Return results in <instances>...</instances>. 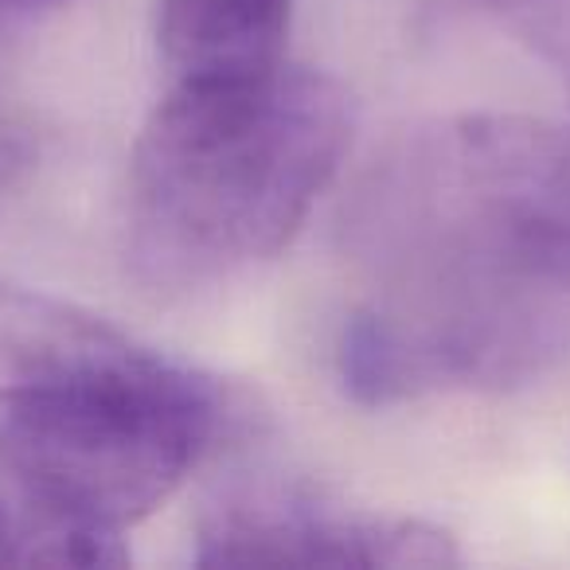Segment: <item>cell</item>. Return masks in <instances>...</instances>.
Listing matches in <instances>:
<instances>
[{
  "label": "cell",
  "mask_w": 570,
  "mask_h": 570,
  "mask_svg": "<svg viewBox=\"0 0 570 570\" xmlns=\"http://www.w3.org/2000/svg\"><path fill=\"white\" fill-rule=\"evenodd\" d=\"M204 567H453L458 539L426 520L364 512L305 489H243L212 504L196 531Z\"/></svg>",
  "instance_id": "277c9868"
},
{
  "label": "cell",
  "mask_w": 570,
  "mask_h": 570,
  "mask_svg": "<svg viewBox=\"0 0 570 570\" xmlns=\"http://www.w3.org/2000/svg\"><path fill=\"white\" fill-rule=\"evenodd\" d=\"M141 344L63 297L0 285V403H24L129 360Z\"/></svg>",
  "instance_id": "5b68a950"
},
{
  "label": "cell",
  "mask_w": 570,
  "mask_h": 570,
  "mask_svg": "<svg viewBox=\"0 0 570 570\" xmlns=\"http://www.w3.org/2000/svg\"><path fill=\"white\" fill-rule=\"evenodd\" d=\"M9 9H43V4H59V0H0Z\"/></svg>",
  "instance_id": "9c48e42d"
},
{
  "label": "cell",
  "mask_w": 570,
  "mask_h": 570,
  "mask_svg": "<svg viewBox=\"0 0 570 570\" xmlns=\"http://www.w3.org/2000/svg\"><path fill=\"white\" fill-rule=\"evenodd\" d=\"M0 9H9V4H0Z\"/></svg>",
  "instance_id": "8fae6325"
},
{
  "label": "cell",
  "mask_w": 570,
  "mask_h": 570,
  "mask_svg": "<svg viewBox=\"0 0 570 570\" xmlns=\"http://www.w3.org/2000/svg\"><path fill=\"white\" fill-rule=\"evenodd\" d=\"M223 414L215 380L149 348L9 406L0 489L17 512L20 567H121V531L188 481Z\"/></svg>",
  "instance_id": "3957f363"
},
{
  "label": "cell",
  "mask_w": 570,
  "mask_h": 570,
  "mask_svg": "<svg viewBox=\"0 0 570 570\" xmlns=\"http://www.w3.org/2000/svg\"><path fill=\"white\" fill-rule=\"evenodd\" d=\"M344 243L372 297L547 341L570 289V129L492 110L414 126L360 176Z\"/></svg>",
  "instance_id": "6da1fadb"
},
{
  "label": "cell",
  "mask_w": 570,
  "mask_h": 570,
  "mask_svg": "<svg viewBox=\"0 0 570 570\" xmlns=\"http://www.w3.org/2000/svg\"><path fill=\"white\" fill-rule=\"evenodd\" d=\"M348 141L352 102L328 75L285 63L246 82H168L129 157L134 254L160 282L277 258Z\"/></svg>",
  "instance_id": "7a4b0ae2"
},
{
  "label": "cell",
  "mask_w": 570,
  "mask_h": 570,
  "mask_svg": "<svg viewBox=\"0 0 570 570\" xmlns=\"http://www.w3.org/2000/svg\"><path fill=\"white\" fill-rule=\"evenodd\" d=\"M489 4H515V0H489Z\"/></svg>",
  "instance_id": "30bf717a"
},
{
  "label": "cell",
  "mask_w": 570,
  "mask_h": 570,
  "mask_svg": "<svg viewBox=\"0 0 570 570\" xmlns=\"http://www.w3.org/2000/svg\"><path fill=\"white\" fill-rule=\"evenodd\" d=\"M294 0H157L168 82H246L285 67Z\"/></svg>",
  "instance_id": "8992f818"
},
{
  "label": "cell",
  "mask_w": 570,
  "mask_h": 570,
  "mask_svg": "<svg viewBox=\"0 0 570 570\" xmlns=\"http://www.w3.org/2000/svg\"><path fill=\"white\" fill-rule=\"evenodd\" d=\"M0 567H20V535H17V512L9 497L0 489Z\"/></svg>",
  "instance_id": "52a82bcc"
},
{
  "label": "cell",
  "mask_w": 570,
  "mask_h": 570,
  "mask_svg": "<svg viewBox=\"0 0 570 570\" xmlns=\"http://www.w3.org/2000/svg\"><path fill=\"white\" fill-rule=\"evenodd\" d=\"M12 165H17V145H12V141H9V137L0 134V176L9 173V168H12Z\"/></svg>",
  "instance_id": "ba28073f"
}]
</instances>
